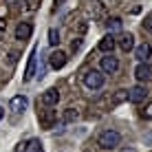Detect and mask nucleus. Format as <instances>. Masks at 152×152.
Masks as SVG:
<instances>
[{"instance_id":"nucleus-1","label":"nucleus","mask_w":152,"mask_h":152,"mask_svg":"<svg viewBox=\"0 0 152 152\" xmlns=\"http://www.w3.org/2000/svg\"><path fill=\"white\" fill-rule=\"evenodd\" d=\"M119 143H121V134H119L117 130H113V128L104 130V132L97 137V145L102 150H115Z\"/></svg>"},{"instance_id":"nucleus-27","label":"nucleus","mask_w":152,"mask_h":152,"mask_svg":"<svg viewBox=\"0 0 152 152\" xmlns=\"http://www.w3.org/2000/svg\"><path fill=\"white\" fill-rule=\"evenodd\" d=\"M4 117V110H2V108H0V119H2Z\"/></svg>"},{"instance_id":"nucleus-20","label":"nucleus","mask_w":152,"mask_h":152,"mask_svg":"<svg viewBox=\"0 0 152 152\" xmlns=\"http://www.w3.org/2000/svg\"><path fill=\"white\" fill-rule=\"evenodd\" d=\"M143 31H148V33H152V11L143 18Z\"/></svg>"},{"instance_id":"nucleus-7","label":"nucleus","mask_w":152,"mask_h":152,"mask_svg":"<svg viewBox=\"0 0 152 152\" xmlns=\"http://www.w3.org/2000/svg\"><path fill=\"white\" fill-rule=\"evenodd\" d=\"M40 102L44 104V106H55V104L60 102V91H57V88H46V91L42 93Z\"/></svg>"},{"instance_id":"nucleus-8","label":"nucleus","mask_w":152,"mask_h":152,"mask_svg":"<svg viewBox=\"0 0 152 152\" xmlns=\"http://www.w3.org/2000/svg\"><path fill=\"white\" fill-rule=\"evenodd\" d=\"M33 35V24L31 22H20L15 27V40H29Z\"/></svg>"},{"instance_id":"nucleus-16","label":"nucleus","mask_w":152,"mask_h":152,"mask_svg":"<svg viewBox=\"0 0 152 152\" xmlns=\"http://www.w3.org/2000/svg\"><path fill=\"white\" fill-rule=\"evenodd\" d=\"M77 117H80V113H77L75 108H66V110H64V115H62V124L77 121Z\"/></svg>"},{"instance_id":"nucleus-9","label":"nucleus","mask_w":152,"mask_h":152,"mask_svg":"<svg viewBox=\"0 0 152 152\" xmlns=\"http://www.w3.org/2000/svg\"><path fill=\"white\" fill-rule=\"evenodd\" d=\"M27 106H29V99L24 95H15V97H11V102H9V108H11L13 113H24Z\"/></svg>"},{"instance_id":"nucleus-25","label":"nucleus","mask_w":152,"mask_h":152,"mask_svg":"<svg viewBox=\"0 0 152 152\" xmlns=\"http://www.w3.org/2000/svg\"><path fill=\"white\" fill-rule=\"evenodd\" d=\"M145 143L152 145V132H150V134H145Z\"/></svg>"},{"instance_id":"nucleus-5","label":"nucleus","mask_w":152,"mask_h":152,"mask_svg":"<svg viewBox=\"0 0 152 152\" xmlns=\"http://www.w3.org/2000/svg\"><path fill=\"white\" fill-rule=\"evenodd\" d=\"M66 53L64 51H53V53L49 55V64H51V69H55V71H60V69H64L66 66Z\"/></svg>"},{"instance_id":"nucleus-21","label":"nucleus","mask_w":152,"mask_h":152,"mask_svg":"<svg viewBox=\"0 0 152 152\" xmlns=\"http://www.w3.org/2000/svg\"><path fill=\"white\" fill-rule=\"evenodd\" d=\"M124 99H128V91H119V95H115V104L124 102Z\"/></svg>"},{"instance_id":"nucleus-26","label":"nucleus","mask_w":152,"mask_h":152,"mask_svg":"<svg viewBox=\"0 0 152 152\" xmlns=\"http://www.w3.org/2000/svg\"><path fill=\"white\" fill-rule=\"evenodd\" d=\"M60 4H64V0H55V7H60Z\"/></svg>"},{"instance_id":"nucleus-2","label":"nucleus","mask_w":152,"mask_h":152,"mask_svg":"<svg viewBox=\"0 0 152 152\" xmlns=\"http://www.w3.org/2000/svg\"><path fill=\"white\" fill-rule=\"evenodd\" d=\"M104 82H106V77H104V73H102V71L91 69V71L84 73V86L91 88V91H99V88L104 86Z\"/></svg>"},{"instance_id":"nucleus-11","label":"nucleus","mask_w":152,"mask_h":152,"mask_svg":"<svg viewBox=\"0 0 152 152\" xmlns=\"http://www.w3.org/2000/svg\"><path fill=\"white\" fill-rule=\"evenodd\" d=\"M88 13H91L95 20H102L104 15H106V9H104V4L99 2V0H93V2L88 4Z\"/></svg>"},{"instance_id":"nucleus-15","label":"nucleus","mask_w":152,"mask_h":152,"mask_svg":"<svg viewBox=\"0 0 152 152\" xmlns=\"http://www.w3.org/2000/svg\"><path fill=\"white\" fill-rule=\"evenodd\" d=\"M22 152H42V143H40V139H29L27 143H24Z\"/></svg>"},{"instance_id":"nucleus-6","label":"nucleus","mask_w":152,"mask_h":152,"mask_svg":"<svg viewBox=\"0 0 152 152\" xmlns=\"http://www.w3.org/2000/svg\"><path fill=\"white\" fill-rule=\"evenodd\" d=\"M134 77H137L139 82H148L152 77V66L148 64V62H139L137 69H134Z\"/></svg>"},{"instance_id":"nucleus-19","label":"nucleus","mask_w":152,"mask_h":152,"mask_svg":"<svg viewBox=\"0 0 152 152\" xmlns=\"http://www.w3.org/2000/svg\"><path fill=\"white\" fill-rule=\"evenodd\" d=\"M49 44L51 46L60 44V31H57V29H49Z\"/></svg>"},{"instance_id":"nucleus-3","label":"nucleus","mask_w":152,"mask_h":152,"mask_svg":"<svg viewBox=\"0 0 152 152\" xmlns=\"http://www.w3.org/2000/svg\"><path fill=\"white\" fill-rule=\"evenodd\" d=\"M145 97H148V91H145L143 84H137V86L128 88V102H132V104H141Z\"/></svg>"},{"instance_id":"nucleus-24","label":"nucleus","mask_w":152,"mask_h":152,"mask_svg":"<svg viewBox=\"0 0 152 152\" xmlns=\"http://www.w3.org/2000/svg\"><path fill=\"white\" fill-rule=\"evenodd\" d=\"M82 46V40H73V51H80Z\"/></svg>"},{"instance_id":"nucleus-4","label":"nucleus","mask_w":152,"mask_h":152,"mask_svg":"<svg viewBox=\"0 0 152 152\" xmlns=\"http://www.w3.org/2000/svg\"><path fill=\"white\" fill-rule=\"evenodd\" d=\"M99 66H102V73H117L119 69V60L117 57H113V53H106V57H102V62H99Z\"/></svg>"},{"instance_id":"nucleus-18","label":"nucleus","mask_w":152,"mask_h":152,"mask_svg":"<svg viewBox=\"0 0 152 152\" xmlns=\"http://www.w3.org/2000/svg\"><path fill=\"white\" fill-rule=\"evenodd\" d=\"M38 7H40V0H22V11H27V13L38 11Z\"/></svg>"},{"instance_id":"nucleus-10","label":"nucleus","mask_w":152,"mask_h":152,"mask_svg":"<svg viewBox=\"0 0 152 152\" xmlns=\"http://www.w3.org/2000/svg\"><path fill=\"white\" fill-rule=\"evenodd\" d=\"M150 55H152V46L148 42H143V44H139L137 49H134V57H137L139 62H148Z\"/></svg>"},{"instance_id":"nucleus-17","label":"nucleus","mask_w":152,"mask_h":152,"mask_svg":"<svg viewBox=\"0 0 152 152\" xmlns=\"http://www.w3.org/2000/svg\"><path fill=\"white\" fill-rule=\"evenodd\" d=\"M106 27H108V31H110V33H117V31H121L124 22H121L119 18H108V20H106Z\"/></svg>"},{"instance_id":"nucleus-13","label":"nucleus","mask_w":152,"mask_h":152,"mask_svg":"<svg viewBox=\"0 0 152 152\" xmlns=\"http://www.w3.org/2000/svg\"><path fill=\"white\" fill-rule=\"evenodd\" d=\"M117 44L121 46V51H126V53H128V51H132V49H134V38H132L130 33H124L121 38L117 40Z\"/></svg>"},{"instance_id":"nucleus-22","label":"nucleus","mask_w":152,"mask_h":152,"mask_svg":"<svg viewBox=\"0 0 152 152\" xmlns=\"http://www.w3.org/2000/svg\"><path fill=\"white\" fill-rule=\"evenodd\" d=\"M4 33H7V22L0 18V38H4Z\"/></svg>"},{"instance_id":"nucleus-23","label":"nucleus","mask_w":152,"mask_h":152,"mask_svg":"<svg viewBox=\"0 0 152 152\" xmlns=\"http://www.w3.org/2000/svg\"><path fill=\"white\" fill-rule=\"evenodd\" d=\"M143 117H145V119H152V104H150V106L143 110Z\"/></svg>"},{"instance_id":"nucleus-14","label":"nucleus","mask_w":152,"mask_h":152,"mask_svg":"<svg viewBox=\"0 0 152 152\" xmlns=\"http://www.w3.org/2000/svg\"><path fill=\"white\" fill-rule=\"evenodd\" d=\"M35 53H38V51L35 49H31V55H29V64H27V71H24V80H31V77H33V71H35Z\"/></svg>"},{"instance_id":"nucleus-12","label":"nucleus","mask_w":152,"mask_h":152,"mask_svg":"<svg viewBox=\"0 0 152 152\" xmlns=\"http://www.w3.org/2000/svg\"><path fill=\"white\" fill-rule=\"evenodd\" d=\"M115 46H117V40H115L113 35H104L102 42H99V51H102V53H113Z\"/></svg>"}]
</instances>
